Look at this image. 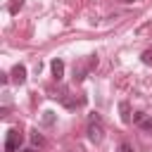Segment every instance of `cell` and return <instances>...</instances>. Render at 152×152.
<instances>
[{"label":"cell","instance_id":"cell-6","mask_svg":"<svg viewBox=\"0 0 152 152\" xmlns=\"http://www.w3.org/2000/svg\"><path fill=\"white\" fill-rule=\"evenodd\" d=\"M119 112H121V121L124 124H131L133 121V116H131V104L124 100V102H119Z\"/></svg>","mask_w":152,"mask_h":152},{"label":"cell","instance_id":"cell-13","mask_svg":"<svg viewBox=\"0 0 152 152\" xmlns=\"http://www.w3.org/2000/svg\"><path fill=\"white\" fill-rule=\"evenodd\" d=\"M124 2H133V0H124Z\"/></svg>","mask_w":152,"mask_h":152},{"label":"cell","instance_id":"cell-12","mask_svg":"<svg viewBox=\"0 0 152 152\" xmlns=\"http://www.w3.org/2000/svg\"><path fill=\"white\" fill-rule=\"evenodd\" d=\"M119 152H133V147H131L128 142H121V145H119Z\"/></svg>","mask_w":152,"mask_h":152},{"label":"cell","instance_id":"cell-1","mask_svg":"<svg viewBox=\"0 0 152 152\" xmlns=\"http://www.w3.org/2000/svg\"><path fill=\"white\" fill-rule=\"evenodd\" d=\"M102 138H104L102 121H100V116H97V114H93V116H90V121H88V140H90V142H100Z\"/></svg>","mask_w":152,"mask_h":152},{"label":"cell","instance_id":"cell-10","mask_svg":"<svg viewBox=\"0 0 152 152\" xmlns=\"http://www.w3.org/2000/svg\"><path fill=\"white\" fill-rule=\"evenodd\" d=\"M140 126H142V128H145V131H147V133L152 135V116H150V119H145V121H142Z\"/></svg>","mask_w":152,"mask_h":152},{"label":"cell","instance_id":"cell-11","mask_svg":"<svg viewBox=\"0 0 152 152\" xmlns=\"http://www.w3.org/2000/svg\"><path fill=\"white\" fill-rule=\"evenodd\" d=\"M133 121H135V124H142V121H145V114H142V112H135V114H133Z\"/></svg>","mask_w":152,"mask_h":152},{"label":"cell","instance_id":"cell-3","mask_svg":"<svg viewBox=\"0 0 152 152\" xmlns=\"http://www.w3.org/2000/svg\"><path fill=\"white\" fill-rule=\"evenodd\" d=\"M21 142H24L21 133H19L17 128H10V131H7V135H5V152H19Z\"/></svg>","mask_w":152,"mask_h":152},{"label":"cell","instance_id":"cell-2","mask_svg":"<svg viewBox=\"0 0 152 152\" xmlns=\"http://www.w3.org/2000/svg\"><path fill=\"white\" fill-rule=\"evenodd\" d=\"M95 66H97V55H88L86 62H81V64L74 66V78H76V81H83V78L88 76V71L95 69Z\"/></svg>","mask_w":152,"mask_h":152},{"label":"cell","instance_id":"cell-4","mask_svg":"<svg viewBox=\"0 0 152 152\" xmlns=\"http://www.w3.org/2000/svg\"><path fill=\"white\" fill-rule=\"evenodd\" d=\"M10 78H12L14 83H19V86H21V83H26V66H24V64H14V66H12Z\"/></svg>","mask_w":152,"mask_h":152},{"label":"cell","instance_id":"cell-9","mask_svg":"<svg viewBox=\"0 0 152 152\" xmlns=\"http://www.w3.org/2000/svg\"><path fill=\"white\" fill-rule=\"evenodd\" d=\"M21 5H24V0H14V2L10 5V12H12V14H17V10H21Z\"/></svg>","mask_w":152,"mask_h":152},{"label":"cell","instance_id":"cell-7","mask_svg":"<svg viewBox=\"0 0 152 152\" xmlns=\"http://www.w3.org/2000/svg\"><path fill=\"white\" fill-rule=\"evenodd\" d=\"M31 142H33V145H38V147H45V138H43L38 131H33V133H31Z\"/></svg>","mask_w":152,"mask_h":152},{"label":"cell","instance_id":"cell-5","mask_svg":"<svg viewBox=\"0 0 152 152\" xmlns=\"http://www.w3.org/2000/svg\"><path fill=\"white\" fill-rule=\"evenodd\" d=\"M50 69H52V76H55L57 81L64 76V62H62V59H52V62H50Z\"/></svg>","mask_w":152,"mask_h":152},{"label":"cell","instance_id":"cell-8","mask_svg":"<svg viewBox=\"0 0 152 152\" xmlns=\"http://www.w3.org/2000/svg\"><path fill=\"white\" fill-rule=\"evenodd\" d=\"M142 64L152 66V50H145V52H142Z\"/></svg>","mask_w":152,"mask_h":152}]
</instances>
